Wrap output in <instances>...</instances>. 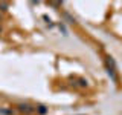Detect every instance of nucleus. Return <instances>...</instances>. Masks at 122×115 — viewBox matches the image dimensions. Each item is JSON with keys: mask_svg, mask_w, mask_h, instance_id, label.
Masks as SVG:
<instances>
[{"mask_svg": "<svg viewBox=\"0 0 122 115\" xmlns=\"http://www.w3.org/2000/svg\"><path fill=\"white\" fill-rule=\"evenodd\" d=\"M105 71H107L108 77L113 80L114 83L119 81V80H117V74H116V63H114L113 57H110V55L105 57Z\"/></svg>", "mask_w": 122, "mask_h": 115, "instance_id": "nucleus-1", "label": "nucleus"}, {"mask_svg": "<svg viewBox=\"0 0 122 115\" xmlns=\"http://www.w3.org/2000/svg\"><path fill=\"white\" fill-rule=\"evenodd\" d=\"M18 110L23 112V114H26V115H29V114L35 112V107L30 106L29 103H20V104H18Z\"/></svg>", "mask_w": 122, "mask_h": 115, "instance_id": "nucleus-2", "label": "nucleus"}, {"mask_svg": "<svg viewBox=\"0 0 122 115\" xmlns=\"http://www.w3.org/2000/svg\"><path fill=\"white\" fill-rule=\"evenodd\" d=\"M8 9H9V3H8V2H2V3H0V11L5 12V11H8Z\"/></svg>", "mask_w": 122, "mask_h": 115, "instance_id": "nucleus-3", "label": "nucleus"}, {"mask_svg": "<svg viewBox=\"0 0 122 115\" xmlns=\"http://www.w3.org/2000/svg\"><path fill=\"white\" fill-rule=\"evenodd\" d=\"M37 110H38V114H41V115L47 114V107L43 106V104H41V106H38V107H37Z\"/></svg>", "mask_w": 122, "mask_h": 115, "instance_id": "nucleus-4", "label": "nucleus"}, {"mask_svg": "<svg viewBox=\"0 0 122 115\" xmlns=\"http://www.w3.org/2000/svg\"><path fill=\"white\" fill-rule=\"evenodd\" d=\"M64 17H66L67 20H69V23H70V25H75V23H76V22H75V18H73V17H70V15H69L67 12H64Z\"/></svg>", "mask_w": 122, "mask_h": 115, "instance_id": "nucleus-5", "label": "nucleus"}, {"mask_svg": "<svg viewBox=\"0 0 122 115\" xmlns=\"http://www.w3.org/2000/svg\"><path fill=\"white\" fill-rule=\"evenodd\" d=\"M78 81H79V86H81V87H86V86H87V80H84V78H79Z\"/></svg>", "mask_w": 122, "mask_h": 115, "instance_id": "nucleus-6", "label": "nucleus"}, {"mask_svg": "<svg viewBox=\"0 0 122 115\" xmlns=\"http://www.w3.org/2000/svg\"><path fill=\"white\" fill-rule=\"evenodd\" d=\"M0 114H12V110H6V109H3V110H0Z\"/></svg>", "mask_w": 122, "mask_h": 115, "instance_id": "nucleus-7", "label": "nucleus"}, {"mask_svg": "<svg viewBox=\"0 0 122 115\" xmlns=\"http://www.w3.org/2000/svg\"><path fill=\"white\" fill-rule=\"evenodd\" d=\"M2 31H3V29H2V26H0V34H2Z\"/></svg>", "mask_w": 122, "mask_h": 115, "instance_id": "nucleus-8", "label": "nucleus"}]
</instances>
